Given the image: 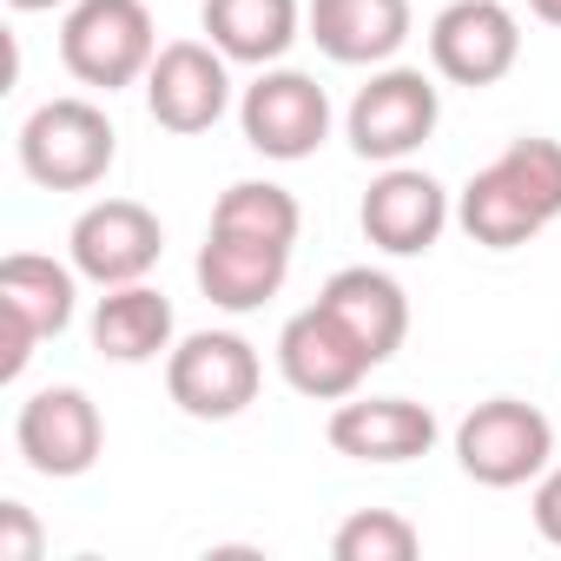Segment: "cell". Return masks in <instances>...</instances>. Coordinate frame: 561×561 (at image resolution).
I'll return each instance as SVG.
<instances>
[{
	"instance_id": "cell-12",
	"label": "cell",
	"mask_w": 561,
	"mask_h": 561,
	"mask_svg": "<svg viewBox=\"0 0 561 561\" xmlns=\"http://www.w3.org/2000/svg\"><path fill=\"white\" fill-rule=\"evenodd\" d=\"M146 113L179 139L211 133L231 113V60L211 41H165L146 73Z\"/></svg>"
},
{
	"instance_id": "cell-18",
	"label": "cell",
	"mask_w": 561,
	"mask_h": 561,
	"mask_svg": "<svg viewBox=\"0 0 561 561\" xmlns=\"http://www.w3.org/2000/svg\"><path fill=\"white\" fill-rule=\"evenodd\" d=\"M318 305L357 337V351H364L370 364H390V357L403 351V337H410V291L397 285L390 271H377V264H344V271H331L324 291H318Z\"/></svg>"
},
{
	"instance_id": "cell-24",
	"label": "cell",
	"mask_w": 561,
	"mask_h": 561,
	"mask_svg": "<svg viewBox=\"0 0 561 561\" xmlns=\"http://www.w3.org/2000/svg\"><path fill=\"white\" fill-rule=\"evenodd\" d=\"M14 14H54V8H73V0H8Z\"/></svg>"
},
{
	"instance_id": "cell-11",
	"label": "cell",
	"mask_w": 561,
	"mask_h": 561,
	"mask_svg": "<svg viewBox=\"0 0 561 561\" xmlns=\"http://www.w3.org/2000/svg\"><path fill=\"white\" fill-rule=\"evenodd\" d=\"M522 60V21L508 0H449L430 21V67L449 87H502Z\"/></svg>"
},
{
	"instance_id": "cell-1",
	"label": "cell",
	"mask_w": 561,
	"mask_h": 561,
	"mask_svg": "<svg viewBox=\"0 0 561 561\" xmlns=\"http://www.w3.org/2000/svg\"><path fill=\"white\" fill-rule=\"evenodd\" d=\"M561 218V139L522 133L508 152H495L462 192H456V225L482 251H522Z\"/></svg>"
},
{
	"instance_id": "cell-4",
	"label": "cell",
	"mask_w": 561,
	"mask_h": 561,
	"mask_svg": "<svg viewBox=\"0 0 561 561\" xmlns=\"http://www.w3.org/2000/svg\"><path fill=\"white\" fill-rule=\"evenodd\" d=\"M436 119H443V87H436L423 67H397V60H390V67H370V80L351 93V106H344V139H351V152L370 159V165H403L410 152L430 146Z\"/></svg>"
},
{
	"instance_id": "cell-8",
	"label": "cell",
	"mask_w": 561,
	"mask_h": 561,
	"mask_svg": "<svg viewBox=\"0 0 561 561\" xmlns=\"http://www.w3.org/2000/svg\"><path fill=\"white\" fill-rule=\"evenodd\" d=\"M554 462V423L522 397H482L456 423V469L482 489H522Z\"/></svg>"
},
{
	"instance_id": "cell-6",
	"label": "cell",
	"mask_w": 561,
	"mask_h": 561,
	"mask_svg": "<svg viewBox=\"0 0 561 561\" xmlns=\"http://www.w3.org/2000/svg\"><path fill=\"white\" fill-rule=\"evenodd\" d=\"M264 357L238 331H192L165 351V397L192 423H231L257 403Z\"/></svg>"
},
{
	"instance_id": "cell-20",
	"label": "cell",
	"mask_w": 561,
	"mask_h": 561,
	"mask_svg": "<svg viewBox=\"0 0 561 561\" xmlns=\"http://www.w3.org/2000/svg\"><path fill=\"white\" fill-rule=\"evenodd\" d=\"M87 331H93V351H100L106 364H152V357H165V351L179 344L172 298L152 291L146 277H139V285H113V291H100Z\"/></svg>"
},
{
	"instance_id": "cell-5",
	"label": "cell",
	"mask_w": 561,
	"mask_h": 561,
	"mask_svg": "<svg viewBox=\"0 0 561 561\" xmlns=\"http://www.w3.org/2000/svg\"><path fill=\"white\" fill-rule=\"evenodd\" d=\"M80 311V271L73 257H47V251H8L0 257V377L21 383L34 351L47 337H60Z\"/></svg>"
},
{
	"instance_id": "cell-3",
	"label": "cell",
	"mask_w": 561,
	"mask_h": 561,
	"mask_svg": "<svg viewBox=\"0 0 561 561\" xmlns=\"http://www.w3.org/2000/svg\"><path fill=\"white\" fill-rule=\"evenodd\" d=\"M159 60V34L146 0H73L60 21V67L93 87V93H119V87H146Z\"/></svg>"
},
{
	"instance_id": "cell-10",
	"label": "cell",
	"mask_w": 561,
	"mask_h": 561,
	"mask_svg": "<svg viewBox=\"0 0 561 561\" xmlns=\"http://www.w3.org/2000/svg\"><path fill=\"white\" fill-rule=\"evenodd\" d=\"M14 449H21V462H27L34 476L73 482V476H87V469L100 462V449H106V416H100V403H93L80 383H47V390H34V397L21 403V416H14Z\"/></svg>"
},
{
	"instance_id": "cell-15",
	"label": "cell",
	"mask_w": 561,
	"mask_h": 561,
	"mask_svg": "<svg viewBox=\"0 0 561 561\" xmlns=\"http://www.w3.org/2000/svg\"><path fill=\"white\" fill-rule=\"evenodd\" d=\"M377 364L357 351V337L324 311V305H305L298 318H285V331H277V377H285L298 397L311 403H344L364 390Z\"/></svg>"
},
{
	"instance_id": "cell-14",
	"label": "cell",
	"mask_w": 561,
	"mask_h": 561,
	"mask_svg": "<svg viewBox=\"0 0 561 561\" xmlns=\"http://www.w3.org/2000/svg\"><path fill=\"white\" fill-rule=\"evenodd\" d=\"M291 251L285 238H257V231H238V225H205V244H198V291L244 318V311H264L277 291H285V277H291Z\"/></svg>"
},
{
	"instance_id": "cell-9",
	"label": "cell",
	"mask_w": 561,
	"mask_h": 561,
	"mask_svg": "<svg viewBox=\"0 0 561 561\" xmlns=\"http://www.w3.org/2000/svg\"><path fill=\"white\" fill-rule=\"evenodd\" d=\"M67 257L100 291L139 285V277H152V264L165 257V225L139 198H93L67 231Z\"/></svg>"
},
{
	"instance_id": "cell-16",
	"label": "cell",
	"mask_w": 561,
	"mask_h": 561,
	"mask_svg": "<svg viewBox=\"0 0 561 561\" xmlns=\"http://www.w3.org/2000/svg\"><path fill=\"white\" fill-rule=\"evenodd\" d=\"M331 449L351 456V462H370V469H397V462H416L436 449L443 423L430 403L416 397H344L324 423Z\"/></svg>"
},
{
	"instance_id": "cell-22",
	"label": "cell",
	"mask_w": 561,
	"mask_h": 561,
	"mask_svg": "<svg viewBox=\"0 0 561 561\" xmlns=\"http://www.w3.org/2000/svg\"><path fill=\"white\" fill-rule=\"evenodd\" d=\"M0 561H41V522L27 502H0Z\"/></svg>"
},
{
	"instance_id": "cell-19",
	"label": "cell",
	"mask_w": 561,
	"mask_h": 561,
	"mask_svg": "<svg viewBox=\"0 0 561 561\" xmlns=\"http://www.w3.org/2000/svg\"><path fill=\"white\" fill-rule=\"evenodd\" d=\"M198 27L231 67H277L305 41V0H205Z\"/></svg>"
},
{
	"instance_id": "cell-23",
	"label": "cell",
	"mask_w": 561,
	"mask_h": 561,
	"mask_svg": "<svg viewBox=\"0 0 561 561\" xmlns=\"http://www.w3.org/2000/svg\"><path fill=\"white\" fill-rule=\"evenodd\" d=\"M528 515H535V535H541L548 548H561V462H548V469L535 476Z\"/></svg>"
},
{
	"instance_id": "cell-17",
	"label": "cell",
	"mask_w": 561,
	"mask_h": 561,
	"mask_svg": "<svg viewBox=\"0 0 561 561\" xmlns=\"http://www.w3.org/2000/svg\"><path fill=\"white\" fill-rule=\"evenodd\" d=\"M410 34V0H311L305 8V41H318V54L337 67H390Z\"/></svg>"
},
{
	"instance_id": "cell-25",
	"label": "cell",
	"mask_w": 561,
	"mask_h": 561,
	"mask_svg": "<svg viewBox=\"0 0 561 561\" xmlns=\"http://www.w3.org/2000/svg\"><path fill=\"white\" fill-rule=\"evenodd\" d=\"M528 14L548 21V27H561V0H528Z\"/></svg>"
},
{
	"instance_id": "cell-7",
	"label": "cell",
	"mask_w": 561,
	"mask_h": 561,
	"mask_svg": "<svg viewBox=\"0 0 561 561\" xmlns=\"http://www.w3.org/2000/svg\"><path fill=\"white\" fill-rule=\"evenodd\" d=\"M331 93L305 73V67H257V80L238 93V133L257 159L298 165L331 139Z\"/></svg>"
},
{
	"instance_id": "cell-21",
	"label": "cell",
	"mask_w": 561,
	"mask_h": 561,
	"mask_svg": "<svg viewBox=\"0 0 561 561\" xmlns=\"http://www.w3.org/2000/svg\"><path fill=\"white\" fill-rule=\"evenodd\" d=\"M416 548H423V535L397 508H357L331 535V554L337 561H416Z\"/></svg>"
},
{
	"instance_id": "cell-2",
	"label": "cell",
	"mask_w": 561,
	"mask_h": 561,
	"mask_svg": "<svg viewBox=\"0 0 561 561\" xmlns=\"http://www.w3.org/2000/svg\"><path fill=\"white\" fill-rule=\"evenodd\" d=\"M21 172L41 185V192H93L113 159H119V133L106 119V106L67 93V100H47L21 119Z\"/></svg>"
},
{
	"instance_id": "cell-13",
	"label": "cell",
	"mask_w": 561,
	"mask_h": 561,
	"mask_svg": "<svg viewBox=\"0 0 561 561\" xmlns=\"http://www.w3.org/2000/svg\"><path fill=\"white\" fill-rule=\"evenodd\" d=\"M449 218H456V205H449L443 179L423 172V165H410V159L383 165L370 179L364 205H357V225H364V238L383 257H423V251H436V238L449 231Z\"/></svg>"
}]
</instances>
